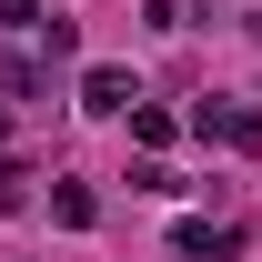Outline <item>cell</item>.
I'll return each instance as SVG.
<instances>
[{"label": "cell", "instance_id": "6da1fadb", "mask_svg": "<svg viewBox=\"0 0 262 262\" xmlns=\"http://www.w3.org/2000/svg\"><path fill=\"white\" fill-rule=\"evenodd\" d=\"M131 101H141V81H131V71H81V111H131Z\"/></svg>", "mask_w": 262, "mask_h": 262}, {"label": "cell", "instance_id": "7a4b0ae2", "mask_svg": "<svg viewBox=\"0 0 262 262\" xmlns=\"http://www.w3.org/2000/svg\"><path fill=\"white\" fill-rule=\"evenodd\" d=\"M171 242H182L192 262H222V252H242V222H182Z\"/></svg>", "mask_w": 262, "mask_h": 262}, {"label": "cell", "instance_id": "3957f363", "mask_svg": "<svg viewBox=\"0 0 262 262\" xmlns=\"http://www.w3.org/2000/svg\"><path fill=\"white\" fill-rule=\"evenodd\" d=\"M171 131H182V121H171V111H162V101H131V141H141V151H162V141H171Z\"/></svg>", "mask_w": 262, "mask_h": 262}, {"label": "cell", "instance_id": "277c9868", "mask_svg": "<svg viewBox=\"0 0 262 262\" xmlns=\"http://www.w3.org/2000/svg\"><path fill=\"white\" fill-rule=\"evenodd\" d=\"M51 222L81 232V222H91V192H81V182H51Z\"/></svg>", "mask_w": 262, "mask_h": 262}, {"label": "cell", "instance_id": "5b68a950", "mask_svg": "<svg viewBox=\"0 0 262 262\" xmlns=\"http://www.w3.org/2000/svg\"><path fill=\"white\" fill-rule=\"evenodd\" d=\"M222 141L232 151H262V111H222Z\"/></svg>", "mask_w": 262, "mask_h": 262}, {"label": "cell", "instance_id": "8992f818", "mask_svg": "<svg viewBox=\"0 0 262 262\" xmlns=\"http://www.w3.org/2000/svg\"><path fill=\"white\" fill-rule=\"evenodd\" d=\"M0 20H40V0H0Z\"/></svg>", "mask_w": 262, "mask_h": 262}]
</instances>
